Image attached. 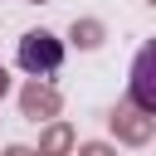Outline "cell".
Segmentation results:
<instances>
[{
    "label": "cell",
    "instance_id": "cell-1",
    "mask_svg": "<svg viewBox=\"0 0 156 156\" xmlns=\"http://www.w3.org/2000/svg\"><path fill=\"white\" fill-rule=\"evenodd\" d=\"M63 54H68V44H63L54 29H24L20 44H15V63H20L29 78H54V73L63 68Z\"/></svg>",
    "mask_w": 156,
    "mask_h": 156
},
{
    "label": "cell",
    "instance_id": "cell-2",
    "mask_svg": "<svg viewBox=\"0 0 156 156\" xmlns=\"http://www.w3.org/2000/svg\"><path fill=\"white\" fill-rule=\"evenodd\" d=\"M107 132H112V141H122V146H151L156 141V112H141L136 102H117L112 112H107Z\"/></svg>",
    "mask_w": 156,
    "mask_h": 156
},
{
    "label": "cell",
    "instance_id": "cell-3",
    "mask_svg": "<svg viewBox=\"0 0 156 156\" xmlns=\"http://www.w3.org/2000/svg\"><path fill=\"white\" fill-rule=\"evenodd\" d=\"M127 102H136L141 112H156V44L146 39L132 58V83H127Z\"/></svg>",
    "mask_w": 156,
    "mask_h": 156
},
{
    "label": "cell",
    "instance_id": "cell-4",
    "mask_svg": "<svg viewBox=\"0 0 156 156\" xmlns=\"http://www.w3.org/2000/svg\"><path fill=\"white\" fill-rule=\"evenodd\" d=\"M58 112H63V93L49 78H24V88H20V117L24 122H49Z\"/></svg>",
    "mask_w": 156,
    "mask_h": 156
},
{
    "label": "cell",
    "instance_id": "cell-5",
    "mask_svg": "<svg viewBox=\"0 0 156 156\" xmlns=\"http://www.w3.org/2000/svg\"><path fill=\"white\" fill-rule=\"evenodd\" d=\"M63 44H73L78 54H98L102 44H107V24L98 20V15H78L73 24H68V39Z\"/></svg>",
    "mask_w": 156,
    "mask_h": 156
},
{
    "label": "cell",
    "instance_id": "cell-6",
    "mask_svg": "<svg viewBox=\"0 0 156 156\" xmlns=\"http://www.w3.org/2000/svg\"><path fill=\"white\" fill-rule=\"evenodd\" d=\"M73 141H78V132L63 122V117H49V122H39V156H68L73 151Z\"/></svg>",
    "mask_w": 156,
    "mask_h": 156
},
{
    "label": "cell",
    "instance_id": "cell-7",
    "mask_svg": "<svg viewBox=\"0 0 156 156\" xmlns=\"http://www.w3.org/2000/svg\"><path fill=\"white\" fill-rule=\"evenodd\" d=\"M68 156H117V141H73Z\"/></svg>",
    "mask_w": 156,
    "mask_h": 156
},
{
    "label": "cell",
    "instance_id": "cell-8",
    "mask_svg": "<svg viewBox=\"0 0 156 156\" xmlns=\"http://www.w3.org/2000/svg\"><path fill=\"white\" fill-rule=\"evenodd\" d=\"M0 156H34V146H24V141H10V146H5Z\"/></svg>",
    "mask_w": 156,
    "mask_h": 156
},
{
    "label": "cell",
    "instance_id": "cell-9",
    "mask_svg": "<svg viewBox=\"0 0 156 156\" xmlns=\"http://www.w3.org/2000/svg\"><path fill=\"white\" fill-rule=\"evenodd\" d=\"M10 93V73H5V63H0V98Z\"/></svg>",
    "mask_w": 156,
    "mask_h": 156
},
{
    "label": "cell",
    "instance_id": "cell-10",
    "mask_svg": "<svg viewBox=\"0 0 156 156\" xmlns=\"http://www.w3.org/2000/svg\"><path fill=\"white\" fill-rule=\"evenodd\" d=\"M29 5H49V0H29Z\"/></svg>",
    "mask_w": 156,
    "mask_h": 156
}]
</instances>
